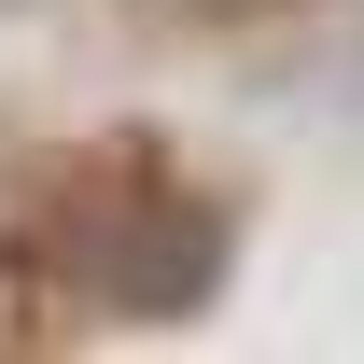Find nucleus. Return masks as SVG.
Instances as JSON below:
<instances>
[{"instance_id": "nucleus-1", "label": "nucleus", "mask_w": 364, "mask_h": 364, "mask_svg": "<svg viewBox=\"0 0 364 364\" xmlns=\"http://www.w3.org/2000/svg\"><path fill=\"white\" fill-rule=\"evenodd\" d=\"M225 294V210L210 196H127V238H112V309L140 322H182V309H210Z\"/></svg>"}]
</instances>
